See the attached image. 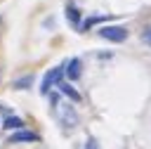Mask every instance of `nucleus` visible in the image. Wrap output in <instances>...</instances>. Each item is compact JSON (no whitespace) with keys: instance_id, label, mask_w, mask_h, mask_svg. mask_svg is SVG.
<instances>
[{"instance_id":"f257e3e1","label":"nucleus","mask_w":151,"mask_h":149,"mask_svg":"<svg viewBox=\"0 0 151 149\" xmlns=\"http://www.w3.org/2000/svg\"><path fill=\"white\" fill-rule=\"evenodd\" d=\"M61 78H64V66H54V69H50V71L42 76L40 92H42V95H50V90H52L54 85H59V83H61Z\"/></svg>"},{"instance_id":"f03ea898","label":"nucleus","mask_w":151,"mask_h":149,"mask_svg":"<svg viewBox=\"0 0 151 149\" xmlns=\"http://www.w3.org/2000/svg\"><path fill=\"white\" fill-rule=\"evenodd\" d=\"M99 35L104 40H109V43H123V40H127V28L111 24V26H101L99 28Z\"/></svg>"},{"instance_id":"7ed1b4c3","label":"nucleus","mask_w":151,"mask_h":149,"mask_svg":"<svg viewBox=\"0 0 151 149\" xmlns=\"http://www.w3.org/2000/svg\"><path fill=\"white\" fill-rule=\"evenodd\" d=\"M54 111H57V118H59V123H61L64 128H76V125H78V114L73 111L71 104H64V106L57 104Z\"/></svg>"},{"instance_id":"20e7f679","label":"nucleus","mask_w":151,"mask_h":149,"mask_svg":"<svg viewBox=\"0 0 151 149\" xmlns=\"http://www.w3.org/2000/svg\"><path fill=\"white\" fill-rule=\"evenodd\" d=\"M80 73H83V61H80L78 57H71V59L64 64V76H66L68 80H78Z\"/></svg>"},{"instance_id":"39448f33","label":"nucleus","mask_w":151,"mask_h":149,"mask_svg":"<svg viewBox=\"0 0 151 149\" xmlns=\"http://www.w3.org/2000/svg\"><path fill=\"white\" fill-rule=\"evenodd\" d=\"M64 14H66V19H68V24H71L73 28H80V26H83V24H80V9L76 7L73 0L66 2V12H64Z\"/></svg>"},{"instance_id":"423d86ee","label":"nucleus","mask_w":151,"mask_h":149,"mask_svg":"<svg viewBox=\"0 0 151 149\" xmlns=\"http://www.w3.org/2000/svg\"><path fill=\"white\" fill-rule=\"evenodd\" d=\"M40 135L33 132V130H19V132H12L9 135V142L12 144H19V142H38Z\"/></svg>"},{"instance_id":"0eeeda50","label":"nucleus","mask_w":151,"mask_h":149,"mask_svg":"<svg viewBox=\"0 0 151 149\" xmlns=\"http://www.w3.org/2000/svg\"><path fill=\"white\" fill-rule=\"evenodd\" d=\"M57 88H59V92H61L66 99H71V102H80V99H83V95H80V92H78V90L68 83V80H61Z\"/></svg>"},{"instance_id":"6e6552de","label":"nucleus","mask_w":151,"mask_h":149,"mask_svg":"<svg viewBox=\"0 0 151 149\" xmlns=\"http://www.w3.org/2000/svg\"><path fill=\"white\" fill-rule=\"evenodd\" d=\"M2 128H7V130H24V121L19 118V116H7L5 121H2Z\"/></svg>"},{"instance_id":"1a4fd4ad","label":"nucleus","mask_w":151,"mask_h":149,"mask_svg":"<svg viewBox=\"0 0 151 149\" xmlns=\"http://www.w3.org/2000/svg\"><path fill=\"white\" fill-rule=\"evenodd\" d=\"M31 85H33V73H26V76H21V78H17V80L12 83L14 90H28Z\"/></svg>"},{"instance_id":"9d476101","label":"nucleus","mask_w":151,"mask_h":149,"mask_svg":"<svg viewBox=\"0 0 151 149\" xmlns=\"http://www.w3.org/2000/svg\"><path fill=\"white\" fill-rule=\"evenodd\" d=\"M142 40H144L146 45H151V26H146V28L142 31Z\"/></svg>"},{"instance_id":"9b49d317","label":"nucleus","mask_w":151,"mask_h":149,"mask_svg":"<svg viewBox=\"0 0 151 149\" xmlns=\"http://www.w3.org/2000/svg\"><path fill=\"white\" fill-rule=\"evenodd\" d=\"M85 149H99V147H97L94 140H87V142H85Z\"/></svg>"}]
</instances>
